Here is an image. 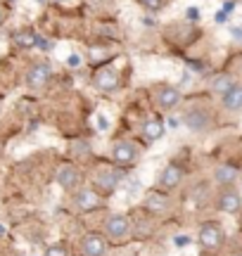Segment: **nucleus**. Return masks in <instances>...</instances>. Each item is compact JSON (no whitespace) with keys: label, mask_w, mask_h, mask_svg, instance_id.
I'll return each mask as SVG.
<instances>
[{"label":"nucleus","mask_w":242,"mask_h":256,"mask_svg":"<svg viewBox=\"0 0 242 256\" xmlns=\"http://www.w3.org/2000/svg\"><path fill=\"white\" fill-rule=\"evenodd\" d=\"M104 252H107V242L98 232H88L81 242V254L84 256H104Z\"/></svg>","instance_id":"nucleus-5"},{"label":"nucleus","mask_w":242,"mask_h":256,"mask_svg":"<svg viewBox=\"0 0 242 256\" xmlns=\"http://www.w3.org/2000/svg\"><path fill=\"white\" fill-rule=\"evenodd\" d=\"M200 242L204 249H218L224 244V230L218 228L216 223H204L200 228Z\"/></svg>","instance_id":"nucleus-2"},{"label":"nucleus","mask_w":242,"mask_h":256,"mask_svg":"<svg viewBox=\"0 0 242 256\" xmlns=\"http://www.w3.org/2000/svg\"><path fill=\"white\" fill-rule=\"evenodd\" d=\"M46 256H69V254H66V247H62V244H52V247L46 252Z\"/></svg>","instance_id":"nucleus-20"},{"label":"nucleus","mask_w":242,"mask_h":256,"mask_svg":"<svg viewBox=\"0 0 242 256\" xmlns=\"http://www.w3.org/2000/svg\"><path fill=\"white\" fill-rule=\"evenodd\" d=\"M188 17L195 19V17H197V10H195V8H190V10H188Z\"/></svg>","instance_id":"nucleus-29"},{"label":"nucleus","mask_w":242,"mask_h":256,"mask_svg":"<svg viewBox=\"0 0 242 256\" xmlns=\"http://www.w3.org/2000/svg\"><path fill=\"white\" fill-rule=\"evenodd\" d=\"M98 183L102 185L104 190H110V192H112L114 188H116V183H119V176L112 174V171H110V174H100V178H98Z\"/></svg>","instance_id":"nucleus-19"},{"label":"nucleus","mask_w":242,"mask_h":256,"mask_svg":"<svg viewBox=\"0 0 242 256\" xmlns=\"http://www.w3.org/2000/svg\"><path fill=\"white\" fill-rule=\"evenodd\" d=\"M226 19H228V14H224V12H218V14H216V22H226Z\"/></svg>","instance_id":"nucleus-30"},{"label":"nucleus","mask_w":242,"mask_h":256,"mask_svg":"<svg viewBox=\"0 0 242 256\" xmlns=\"http://www.w3.org/2000/svg\"><path fill=\"white\" fill-rule=\"evenodd\" d=\"M233 10H235V2H233V0H228V2L224 5V10H221V12H224V14H230Z\"/></svg>","instance_id":"nucleus-24"},{"label":"nucleus","mask_w":242,"mask_h":256,"mask_svg":"<svg viewBox=\"0 0 242 256\" xmlns=\"http://www.w3.org/2000/svg\"><path fill=\"white\" fill-rule=\"evenodd\" d=\"M214 178L218 180V183H226V185H230L238 178V174H235L230 166H216V171H214Z\"/></svg>","instance_id":"nucleus-17"},{"label":"nucleus","mask_w":242,"mask_h":256,"mask_svg":"<svg viewBox=\"0 0 242 256\" xmlns=\"http://www.w3.org/2000/svg\"><path fill=\"white\" fill-rule=\"evenodd\" d=\"M238 256H242V254H238Z\"/></svg>","instance_id":"nucleus-32"},{"label":"nucleus","mask_w":242,"mask_h":256,"mask_svg":"<svg viewBox=\"0 0 242 256\" xmlns=\"http://www.w3.org/2000/svg\"><path fill=\"white\" fill-rule=\"evenodd\" d=\"M57 183H60V188H64V190H76V185L81 183V171L72 164H64L57 171Z\"/></svg>","instance_id":"nucleus-8"},{"label":"nucleus","mask_w":242,"mask_h":256,"mask_svg":"<svg viewBox=\"0 0 242 256\" xmlns=\"http://www.w3.org/2000/svg\"><path fill=\"white\" fill-rule=\"evenodd\" d=\"M136 159H138V150L136 145H130V142H116L114 145V162L119 166H133L136 164Z\"/></svg>","instance_id":"nucleus-6"},{"label":"nucleus","mask_w":242,"mask_h":256,"mask_svg":"<svg viewBox=\"0 0 242 256\" xmlns=\"http://www.w3.org/2000/svg\"><path fill=\"white\" fill-rule=\"evenodd\" d=\"M183 121H186V126L190 128V130H204V128L209 126L212 116H209V112H204L202 107H192V110L186 112Z\"/></svg>","instance_id":"nucleus-7"},{"label":"nucleus","mask_w":242,"mask_h":256,"mask_svg":"<svg viewBox=\"0 0 242 256\" xmlns=\"http://www.w3.org/2000/svg\"><path fill=\"white\" fill-rule=\"evenodd\" d=\"M162 136H164V126H162V121H157V119L145 121V126H142V138H145L148 142H154V140H159Z\"/></svg>","instance_id":"nucleus-14"},{"label":"nucleus","mask_w":242,"mask_h":256,"mask_svg":"<svg viewBox=\"0 0 242 256\" xmlns=\"http://www.w3.org/2000/svg\"><path fill=\"white\" fill-rule=\"evenodd\" d=\"M66 64H69V66H78V64H81V57H78V55H69V57H66Z\"/></svg>","instance_id":"nucleus-23"},{"label":"nucleus","mask_w":242,"mask_h":256,"mask_svg":"<svg viewBox=\"0 0 242 256\" xmlns=\"http://www.w3.org/2000/svg\"><path fill=\"white\" fill-rule=\"evenodd\" d=\"M230 31H233V38H235V40H242V28L240 26H233Z\"/></svg>","instance_id":"nucleus-26"},{"label":"nucleus","mask_w":242,"mask_h":256,"mask_svg":"<svg viewBox=\"0 0 242 256\" xmlns=\"http://www.w3.org/2000/svg\"><path fill=\"white\" fill-rule=\"evenodd\" d=\"M235 83H233V78H230V76H216L214 78V83H212V88H214L216 92H221V95H226V92L230 90V88H233Z\"/></svg>","instance_id":"nucleus-18"},{"label":"nucleus","mask_w":242,"mask_h":256,"mask_svg":"<svg viewBox=\"0 0 242 256\" xmlns=\"http://www.w3.org/2000/svg\"><path fill=\"white\" fill-rule=\"evenodd\" d=\"M107 126H110L107 116H104V114H98V128H100V130H107Z\"/></svg>","instance_id":"nucleus-22"},{"label":"nucleus","mask_w":242,"mask_h":256,"mask_svg":"<svg viewBox=\"0 0 242 256\" xmlns=\"http://www.w3.org/2000/svg\"><path fill=\"white\" fill-rule=\"evenodd\" d=\"M50 76H52V66L48 62H38L26 72V83L31 88H43L50 81Z\"/></svg>","instance_id":"nucleus-3"},{"label":"nucleus","mask_w":242,"mask_h":256,"mask_svg":"<svg viewBox=\"0 0 242 256\" xmlns=\"http://www.w3.org/2000/svg\"><path fill=\"white\" fill-rule=\"evenodd\" d=\"M104 232H107L112 240H116V242L124 240V238H128V232H130L128 218H126L124 214H114V216H110L107 223H104Z\"/></svg>","instance_id":"nucleus-1"},{"label":"nucleus","mask_w":242,"mask_h":256,"mask_svg":"<svg viewBox=\"0 0 242 256\" xmlns=\"http://www.w3.org/2000/svg\"><path fill=\"white\" fill-rule=\"evenodd\" d=\"M74 202L81 211H95L98 206H100V197H98V192L90 190V188H84V190L76 192Z\"/></svg>","instance_id":"nucleus-9"},{"label":"nucleus","mask_w":242,"mask_h":256,"mask_svg":"<svg viewBox=\"0 0 242 256\" xmlns=\"http://www.w3.org/2000/svg\"><path fill=\"white\" fill-rule=\"evenodd\" d=\"M221 98H224V110H228V112L242 110V86L240 83H235L233 88L226 92V95H221Z\"/></svg>","instance_id":"nucleus-13"},{"label":"nucleus","mask_w":242,"mask_h":256,"mask_svg":"<svg viewBox=\"0 0 242 256\" xmlns=\"http://www.w3.org/2000/svg\"><path fill=\"white\" fill-rule=\"evenodd\" d=\"M36 46L40 48V50H50V43H48L46 38H38V40H36Z\"/></svg>","instance_id":"nucleus-25"},{"label":"nucleus","mask_w":242,"mask_h":256,"mask_svg":"<svg viewBox=\"0 0 242 256\" xmlns=\"http://www.w3.org/2000/svg\"><path fill=\"white\" fill-rule=\"evenodd\" d=\"M176 244L183 247V244H190V238H176Z\"/></svg>","instance_id":"nucleus-27"},{"label":"nucleus","mask_w":242,"mask_h":256,"mask_svg":"<svg viewBox=\"0 0 242 256\" xmlns=\"http://www.w3.org/2000/svg\"><path fill=\"white\" fill-rule=\"evenodd\" d=\"M180 180H183V168H180L178 164H168L166 168L159 174V185H162V188H166V190L180 185Z\"/></svg>","instance_id":"nucleus-10"},{"label":"nucleus","mask_w":242,"mask_h":256,"mask_svg":"<svg viewBox=\"0 0 242 256\" xmlns=\"http://www.w3.org/2000/svg\"><path fill=\"white\" fill-rule=\"evenodd\" d=\"M5 17H8V14H5V10L0 8V24H2V22H5Z\"/></svg>","instance_id":"nucleus-31"},{"label":"nucleus","mask_w":242,"mask_h":256,"mask_svg":"<svg viewBox=\"0 0 242 256\" xmlns=\"http://www.w3.org/2000/svg\"><path fill=\"white\" fill-rule=\"evenodd\" d=\"M168 206H171V202H168L166 194H162V192H150L148 200H145V209L150 211V214H164V211H168Z\"/></svg>","instance_id":"nucleus-11"},{"label":"nucleus","mask_w":242,"mask_h":256,"mask_svg":"<svg viewBox=\"0 0 242 256\" xmlns=\"http://www.w3.org/2000/svg\"><path fill=\"white\" fill-rule=\"evenodd\" d=\"M242 206V200H240V192L230 188V185H226L224 190L218 192V209L226 211V214H238Z\"/></svg>","instance_id":"nucleus-4"},{"label":"nucleus","mask_w":242,"mask_h":256,"mask_svg":"<svg viewBox=\"0 0 242 256\" xmlns=\"http://www.w3.org/2000/svg\"><path fill=\"white\" fill-rule=\"evenodd\" d=\"M140 2H142L148 10H152V12H157V10L164 8V0H140Z\"/></svg>","instance_id":"nucleus-21"},{"label":"nucleus","mask_w":242,"mask_h":256,"mask_svg":"<svg viewBox=\"0 0 242 256\" xmlns=\"http://www.w3.org/2000/svg\"><path fill=\"white\" fill-rule=\"evenodd\" d=\"M12 40H14V46H19V48H34L38 36L34 31H17V34L12 36Z\"/></svg>","instance_id":"nucleus-16"},{"label":"nucleus","mask_w":242,"mask_h":256,"mask_svg":"<svg viewBox=\"0 0 242 256\" xmlns=\"http://www.w3.org/2000/svg\"><path fill=\"white\" fill-rule=\"evenodd\" d=\"M157 104L162 110H176L178 104H180V92L176 88H162L157 92Z\"/></svg>","instance_id":"nucleus-12"},{"label":"nucleus","mask_w":242,"mask_h":256,"mask_svg":"<svg viewBox=\"0 0 242 256\" xmlns=\"http://www.w3.org/2000/svg\"><path fill=\"white\" fill-rule=\"evenodd\" d=\"M178 124H180L178 119H168V128H178Z\"/></svg>","instance_id":"nucleus-28"},{"label":"nucleus","mask_w":242,"mask_h":256,"mask_svg":"<svg viewBox=\"0 0 242 256\" xmlns=\"http://www.w3.org/2000/svg\"><path fill=\"white\" fill-rule=\"evenodd\" d=\"M95 83H98V88H100V90H116V86H119V78H116V74H114V72L104 69V72L98 74Z\"/></svg>","instance_id":"nucleus-15"}]
</instances>
